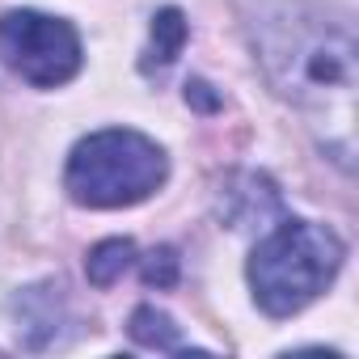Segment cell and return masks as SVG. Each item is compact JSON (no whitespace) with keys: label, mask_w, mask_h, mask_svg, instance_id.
<instances>
[{"label":"cell","mask_w":359,"mask_h":359,"mask_svg":"<svg viewBox=\"0 0 359 359\" xmlns=\"http://www.w3.org/2000/svg\"><path fill=\"white\" fill-rule=\"evenodd\" d=\"M13 317H18V334L30 351L55 346L64 338L68 325V300L60 283H34L26 292L13 296Z\"/></svg>","instance_id":"obj_5"},{"label":"cell","mask_w":359,"mask_h":359,"mask_svg":"<svg viewBox=\"0 0 359 359\" xmlns=\"http://www.w3.org/2000/svg\"><path fill=\"white\" fill-rule=\"evenodd\" d=\"M0 55L22 81L39 89H55L81 72L76 30L64 18L39 9H13L0 18Z\"/></svg>","instance_id":"obj_4"},{"label":"cell","mask_w":359,"mask_h":359,"mask_svg":"<svg viewBox=\"0 0 359 359\" xmlns=\"http://www.w3.org/2000/svg\"><path fill=\"white\" fill-rule=\"evenodd\" d=\"M127 330H131V338H135L140 346H148V351H173V355L187 351V342H182V334H177L173 317L161 313V309H152V304H140V309L131 313Z\"/></svg>","instance_id":"obj_8"},{"label":"cell","mask_w":359,"mask_h":359,"mask_svg":"<svg viewBox=\"0 0 359 359\" xmlns=\"http://www.w3.org/2000/svg\"><path fill=\"white\" fill-rule=\"evenodd\" d=\"M279 212H283V199H279L275 182L262 173H237L220 191V216L233 229H254V224H262Z\"/></svg>","instance_id":"obj_6"},{"label":"cell","mask_w":359,"mask_h":359,"mask_svg":"<svg viewBox=\"0 0 359 359\" xmlns=\"http://www.w3.org/2000/svg\"><path fill=\"white\" fill-rule=\"evenodd\" d=\"M258 60L271 85L313 110H330L355 89V30L317 5H279L258 22Z\"/></svg>","instance_id":"obj_1"},{"label":"cell","mask_w":359,"mask_h":359,"mask_svg":"<svg viewBox=\"0 0 359 359\" xmlns=\"http://www.w3.org/2000/svg\"><path fill=\"white\" fill-rule=\"evenodd\" d=\"M187 102H199L203 110L216 106V97H208V85H203V81H191V85H187Z\"/></svg>","instance_id":"obj_11"},{"label":"cell","mask_w":359,"mask_h":359,"mask_svg":"<svg viewBox=\"0 0 359 359\" xmlns=\"http://www.w3.org/2000/svg\"><path fill=\"white\" fill-rule=\"evenodd\" d=\"M346 250L334 229L313 220H279L250 258V287L266 317H292L313 304L338 275Z\"/></svg>","instance_id":"obj_2"},{"label":"cell","mask_w":359,"mask_h":359,"mask_svg":"<svg viewBox=\"0 0 359 359\" xmlns=\"http://www.w3.org/2000/svg\"><path fill=\"white\" fill-rule=\"evenodd\" d=\"M140 275L148 287H173L177 283V250L173 245H156L152 254H144Z\"/></svg>","instance_id":"obj_10"},{"label":"cell","mask_w":359,"mask_h":359,"mask_svg":"<svg viewBox=\"0 0 359 359\" xmlns=\"http://www.w3.org/2000/svg\"><path fill=\"white\" fill-rule=\"evenodd\" d=\"M182 43H187V18L177 13V9H161V13L152 18V43H148V51H144L140 68H144V72L169 68L173 55L182 51Z\"/></svg>","instance_id":"obj_7"},{"label":"cell","mask_w":359,"mask_h":359,"mask_svg":"<svg viewBox=\"0 0 359 359\" xmlns=\"http://www.w3.org/2000/svg\"><path fill=\"white\" fill-rule=\"evenodd\" d=\"M165 173L169 161L156 140L127 127H110L72 148L64 187L81 208H131L165 182Z\"/></svg>","instance_id":"obj_3"},{"label":"cell","mask_w":359,"mask_h":359,"mask_svg":"<svg viewBox=\"0 0 359 359\" xmlns=\"http://www.w3.org/2000/svg\"><path fill=\"white\" fill-rule=\"evenodd\" d=\"M135 262V241L127 237H110V241H97L85 258V271H89V283L93 287H110L127 266Z\"/></svg>","instance_id":"obj_9"}]
</instances>
